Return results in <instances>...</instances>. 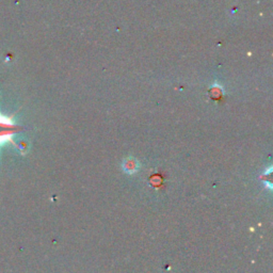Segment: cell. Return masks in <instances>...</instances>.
Instances as JSON below:
<instances>
[{
  "label": "cell",
  "mask_w": 273,
  "mask_h": 273,
  "mask_svg": "<svg viewBox=\"0 0 273 273\" xmlns=\"http://www.w3.org/2000/svg\"><path fill=\"white\" fill-rule=\"evenodd\" d=\"M21 131V127L16 124L11 116L0 112V147L13 144L17 147L15 142V136Z\"/></svg>",
  "instance_id": "6da1fadb"
}]
</instances>
